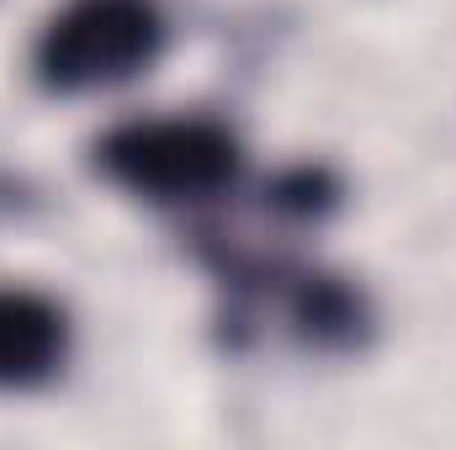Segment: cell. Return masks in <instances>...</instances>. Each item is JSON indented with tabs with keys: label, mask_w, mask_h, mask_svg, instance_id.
<instances>
[{
	"label": "cell",
	"mask_w": 456,
	"mask_h": 450,
	"mask_svg": "<svg viewBox=\"0 0 456 450\" xmlns=\"http://www.w3.org/2000/svg\"><path fill=\"white\" fill-rule=\"evenodd\" d=\"M91 165L107 186L149 207H197L239 181L244 149L213 117H138L91 143Z\"/></svg>",
	"instance_id": "obj_1"
},
{
	"label": "cell",
	"mask_w": 456,
	"mask_h": 450,
	"mask_svg": "<svg viewBox=\"0 0 456 450\" xmlns=\"http://www.w3.org/2000/svg\"><path fill=\"white\" fill-rule=\"evenodd\" d=\"M165 37L159 0H64L32 43V80L48 96L117 91L159 64Z\"/></svg>",
	"instance_id": "obj_2"
},
{
	"label": "cell",
	"mask_w": 456,
	"mask_h": 450,
	"mask_svg": "<svg viewBox=\"0 0 456 450\" xmlns=\"http://www.w3.org/2000/svg\"><path fill=\"white\" fill-rule=\"evenodd\" d=\"M69 313L37 286H0V392H37L69 360Z\"/></svg>",
	"instance_id": "obj_3"
},
{
	"label": "cell",
	"mask_w": 456,
	"mask_h": 450,
	"mask_svg": "<svg viewBox=\"0 0 456 450\" xmlns=\"http://www.w3.org/2000/svg\"><path fill=\"white\" fill-rule=\"evenodd\" d=\"M281 302H287V329L314 355H361L377 334L371 297L335 270H303L281 276Z\"/></svg>",
	"instance_id": "obj_4"
},
{
	"label": "cell",
	"mask_w": 456,
	"mask_h": 450,
	"mask_svg": "<svg viewBox=\"0 0 456 450\" xmlns=\"http://www.w3.org/2000/svg\"><path fill=\"white\" fill-rule=\"evenodd\" d=\"M340 181L324 170V165H292V170H281L276 181H271V191H265V202H271V213L276 218H287V223H324L335 207H340Z\"/></svg>",
	"instance_id": "obj_5"
},
{
	"label": "cell",
	"mask_w": 456,
	"mask_h": 450,
	"mask_svg": "<svg viewBox=\"0 0 456 450\" xmlns=\"http://www.w3.org/2000/svg\"><path fill=\"white\" fill-rule=\"evenodd\" d=\"M32 207H37V191H32L27 181H16V175H0V223L27 218Z\"/></svg>",
	"instance_id": "obj_6"
}]
</instances>
